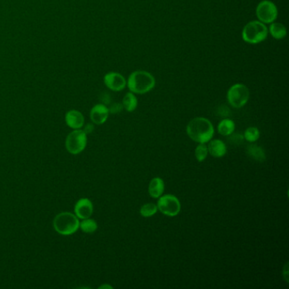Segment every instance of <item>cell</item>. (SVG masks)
Instances as JSON below:
<instances>
[{
	"label": "cell",
	"mask_w": 289,
	"mask_h": 289,
	"mask_svg": "<svg viewBox=\"0 0 289 289\" xmlns=\"http://www.w3.org/2000/svg\"><path fill=\"white\" fill-rule=\"evenodd\" d=\"M82 130L84 131L86 134H90V133H92V131L94 130V126H93L92 124H87L86 126H85L84 128L82 129Z\"/></svg>",
	"instance_id": "d4e9b609"
},
{
	"label": "cell",
	"mask_w": 289,
	"mask_h": 289,
	"mask_svg": "<svg viewBox=\"0 0 289 289\" xmlns=\"http://www.w3.org/2000/svg\"><path fill=\"white\" fill-rule=\"evenodd\" d=\"M80 221L77 216L71 212H61L57 214L53 221L55 231L62 236H71L78 231Z\"/></svg>",
	"instance_id": "3957f363"
},
{
	"label": "cell",
	"mask_w": 289,
	"mask_h": 289,
	"mask_svg": "<svg viewBox=\"0 0 289 289\" xmlns=\"http://www.w3.org/2000/svg\"><path fill=\"white\" fill-rule=\"evenodd\" d=\"M66 149L70 154L79 155L86 149L87 144V135L82 129L73 130L66 138Z\"/></svg>",
	"instance_id": "8992f818"
},
{
	"label": "cell",
	"mask_w": 289,
	"mask_h": 289,
	"mask_svg": "<svg viewBox=\"0 0 289 289\" xmlns=\"http://www.w3.org/2000/svg\"><path fill=\"white\" fill-rule=\"evenodd\" d=\"M186 131L187 136L198 143H207L215 134L213 124L205 117L192 119L187 125Z\"/></svg>",
	"instance_id": "6da1fadb"
},
{
	"label": "cell",
	"mask_w": 289,
	"mask_h": 289,
	"mask_svg": "<svg viewBox=\"0 0 289 289\" xmlns=\"http://www.w3.org/2000/svg\"><path fill=\"white\" fill-rule=\"evenodd\" d=\"M65 121L67 126L73 130L82 129L84 126V116L81 111L71 110L67 111L65 116Z\"/></svg>",
	"instance_id": "7c38bea8"
},
{
	"label": "cell",
	"mask_w": 289,
	"mask_h": 289,
	"mask_svg": "<svg viewBox=\"0 0 289 289\" xmlns=\"http://www.w3.org/2000/svg\"><path fill=\"white\" fill-rule=\"evenodd\" d=\"M123 110V105L121 103H115L109 108V111L111 114H118Z\"/></svg>",
	"instance_id": "cb8c5ba5"
},
{
	"label": "cell",
	"mask_w": 289,
	"mask_h": 289,
	"mask_svg": "<svg viewBox=\"0 0 289 289\" xmlns=\"http://www.w3.org/2000/svg\"><path fill=\"white\" fill-rule=\"evenodd\" d=\"M149 194L153 199H159L162 196L165 191V182L161 177H155L149 184Z\"/></svg>",
	"instance_id": "5bb4252c"
},
{
	"label": "cell",
	"mask_w": 289,
	"mask_h": 289,
	"mask_svg": "<svg viewBox=\"0 0 289 289\" xmlns=\"http://www.w3.org/2000/svg\"><path fill=\"white\" fill-rule=\"evenodd\" d=\"M268 27L260 21H251L245 25L242 31L244 41L250 44H258L268 37Z\"/></svg>",
	"instance_id": "277c9868"
},
{
	"label": "cell",
	"mask_w": 289,
	"mask_h": 289,
	"mask_svg": "<svg viewBox=\"0 0 289 289\" xmlns=\"http://www.w3.org/2000/svg\"><path fill=\"white\" fill-rule=\"evenodd\" d=\"M229 141L233 143V144H237V143H241L244 141V135L239 134V133H236V134H233L231 133V135H229Z\"/></svg>",
	"instance_id": "603a6c76"
},
{
	"label": "cell",
	"mask_w": 289,
	"mask_h": 289,
	"mask_svg": "<svg viewBox=\"0 0 289 289\" xmlns=\"http://www.w3.org/2000/svg\"><path fill=\"white\" fill-rule=\"evenodd\" d=\"M104 82L109 89L114 92H120L126 87V80L118 72H109L104 76Z\"/></svg>",
	"instance_id": "9c48e42d"
},
{
	"label": "cell",
	"mask_w": 289,
	"mask_h": 289,
	"mask_svg": "<svg viewBox=\"0 0 289 289\" xmlns=\"http://www.w3.org/2000/svg\"><path fill=\"white\" fill-rule=\"evenodd\" d=\"M99 288H113V286H111V285H108V284H104L102 286H100Z\"/></svg>",
	"instance_id": "4316f807"
},
{
	"label": "cell",
	"mask_w": 289,
	"mask_h": 289,
	"mask_svg": "<svg viewBox=\"0 0 289 289\" xmlns=\"http://www.w3.org/2000/svg\"><path fill=\"white\" fill-rule=\"evenodd\" d=\"M93 213V205L92 201L87 198H82L76 201L74 206V214L77 218H89Z\"/></svg>",
	"instance_id": "30bf717a"
},
{
	"label": "cell",
	"mask_w": 289,
	"mask_h": 289,
	"mask_svg": "<svg viewBox=\"0 0 289 289\" xmlns=\"http://www.w3.org/2000/svg\"><path fill=\"white\" fill-rule=\"evenodd\" d=\"M255 13L258 21H261L264 24H271L277 19L278 10L272 1L262 0L258 4Z\"/></svg>",
	"instance_id": "ba28073f"
},
{
	"label": "cell",
	"mask_w": 289,
	"mask_h": 289,
	"mask_svg": "<svg viewBox=\"0 0 289 289\" xmlns=\"http://www.w3.org/2000/svg\"><path fill=\"white\" fill-rule=\"evenodd\" d=\"M268 32L275 39H282L286 36V26L280 22H272L269 26Z\"/></svg>",
	"instance_id": "2e32d148"
},
{
	"label": "cell",
	"mask_w": 289,
	"mask_h": 289,
	"mask_svg": "<svg viewBox=\"0 0 289 289\" xmlns=\"http://www.w3.org/2000/svg\"><path fill=\"white\" fill-rule=\"evenodd\" d=\"M157 205L154 203H147L140 208V215L144 218H150L157 213Z\"/></svg>",
	"instance_id": "44dd1931"
},
{
	"label": "cell",
	"mask_w": 289,
	"mask_h": 289,
	"mask_svg": "<svg viewBox=\"0 0 289 289\" xmlns=\"http://www.w3.org/2000/svg\"><path fill=\"white\" fill-rule=\"evenodd\" d=\"M121 104L123 105L124 110H126L127 112H132L137 109L138 102H137V97L135 96V93L129 92L124 96Z\"/></svg>",
	"instance_id": "ac0fdd59"
},
{
	"label": "cell",
	"mask_w": 289,
	"mask_h": 289,
	"mask_svg": "<svg viewBox=\"0 0 289 289\" xmlns=\"http://www.w3.org/2000/svg\"><path fill=\"white\" fill-rule=\"evenodd\" d=\"M208 154H209V152H208V148L206 143H199V145L195 149V157H196L199 162L205 161L206 160V158H207Z\"/></svg>",
	"instance_id": "7402d4cb"
},
{
	"label": "cell",
	"mask_w": 289,
	"mask_h": 289,
	"mask_svg": "<svg viewBox=\"0 0 289 289\" xmlns=\"http://www.w3.org/2000/svg\"><path fill=\"white\" fill-rule=\"evenodd\" d=\"M282 275H283L284 279L286 282H288V264L286 263L284 267L283 271H282Z\"/></svg>",
	"instance_id": "484cf974"
},
{
	"label": "cell",
	"mask_w": 289,
	"mask_h": 289,
	"mask_svg": "<svg viewBox=\"0 0 289 289\" xmlns=\"http://www.w3.org/2000/svg\"><path fill=\"white\" fill-rule=\"evenodd\" d=\"M157 208L165 216L175 217L181 212V202L174 195H162L158 199Z\"/></svg>",
	"instance_id": "52a82bcc"
},
{
	"label": "cell",
	"mask_w": 289,
	"mask_h": 289,
	"mask_svg": "<svg viewBox=\"0 0 289 289\" xmlns=\"http://www.w3.org/2000/svg\"><path fill=\"white\" fill-rule=\"evenodd\" d=\"M250 90L242 83L232 85L226 93V100L229 105L235 109H240L246 105L250 100Z\"/></svg>",
	"instance_id": "5b68a950"
},
{
	"label": "cell",
	"mask_w": 289,
	"mask_h": 289,
	"mask_svg": "<svg viewBox=\"0 0 289 289\" xmlns=\"http://www.w3.org/2000/svg\"><path fill=\"white\" fill-rule=\"evenodd\" d=\"M235 122L231 119L226 118L221 120L217 126V130L220 134L225 137H228L229 135L233 133L235 131Z\"/></svg>",
	"instance_id": "e0dca14e"
},
{
	"label": "cell",
	"mask_w": 289,
	"mask_h": 289,
	"mask_svg": "<svg viewBox=\"0 0 289 289\" xmlns=\"http://www.w3.org/2000/svg\"><path fill=\"white\" fill-rule=\"evenodd\" d=\"M156 84L155 76L149 71L138 70L130 74L126 85L130 92L135 94H144L154 89Z\"/></svg>",
	"instance_id": "7a4b0ae2"
},
{
	"label": "cell",
	"mask_w": 289,
	"mask_h": 289,
	"mask_svg": "<svg viewBox=\"0 0 289 289\" xmlns=\"http://www.w3.org/2000/svg\"><path fill=\"white\" fill-rule=\"evenodd\" d=\"M247 154L250 158H252L253 160L259 161V162H264L266 161V155L265 150H263L262 147H260L259 145L250 144L247 148Z\"/></svg>",
	"instance_id": "9a60e30c"
},
{
	"label": "cell",
	"mask_w": 289,
	"mask_h": 289,
	"mask_svg": "<svg viewBox=\"0 0 289 289\" xmlns=\"http://www.w3.org/2000/svg\"><path fill=\"white\" fill-rule=\"evenodd\" d=\"M208 152L215 158H221L226 155L227 148L225 142L221 139H212L208 142Z\"/></svg>",
	"instance_id": "4fadbf2b"
},
{
	"label": "cell",
	"mask_w": 289,
	"mask_h": 289,
	"mask_svg": "<svg viewBox=\"0 0 289 289\" xmlns=\"http://www.w3.org/2000/svg\"><path fill=\"white\" fill-rule=\"evenodd\" d=\"M260 137V130L255 127V126H250L248 127L244 132V138H245L247 142H255L257 140H259Z\"/></svg>",
	"instance_id": "ffe728a7"
},
{
	"label": "cell",
	"mask_w": 289,
	"mask_h": 289,
	"mask_svg": "<svg viewBox=\"0 0 289 289\" xmlns=\"http://www.w3.org/2000/svg\"><path fill=\"white\" fill-rule=\"evenodd\" d=\"M109 115L108 107L104 104H98L91 109L90 119L95 125H102L108 120Z\"/></svg>",
	"instance_id": "8fae6325"
},
{
	"label": "cell",
	"mask_w": 289,
	"mask_h": 289,
	"mask_svg": "<svg viewBox=\"0 0 289 289\" xmlns=\"http://www.w3.org/2000/svg\"><path fill=\"white\" fill-rule=\"evenodd\" d=\"M79 229H81L85 233H93L94 231H97V221L90 217L82 219V221H80V224H79Z\"/></svg>",
	"instance_id": "d6986e66"
}]
</instances>
